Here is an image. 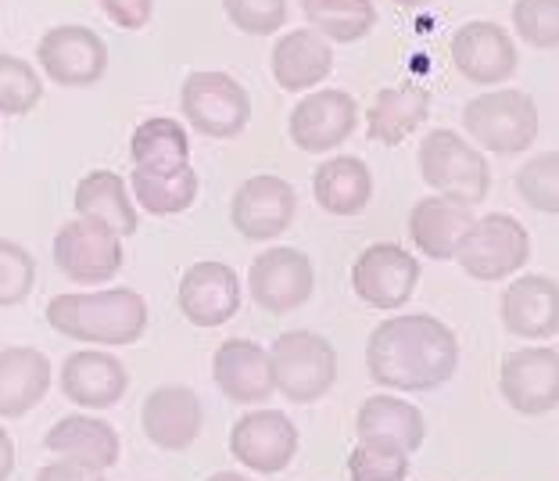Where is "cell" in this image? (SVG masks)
<instances>
[{"label": "cell", "mask_w": 559, "mask_h": 481, "mask_svg": "<svg viewBox=\"0 0 559 481\" xmlns=\"http://www.w3.org/2000/svg\"><path fill=\"white\" fill-rule=\"evenodd\" d=\"M44 101V80L25 58L0 55V116L22 119Z\"/></svg>", "instance_id": "cell-35"}, {"label": "cell", "mask_w": 559, "mask_h": 481, "mask_svg": "<svg viewBox=\"0 0 559 481\" xmlns=\"http://www.w3.org/2000/svg\"><path fill=\"white\" fill-rule=\"evenodd\" d=\"M419 259L395 241H377L352 262V291L370 309H402L416 295Z\"/></svg>", "instance_id": "cell-8"}, {"label": "cell", "mask_w": 559, "mask_h": 481, "mask_svg": "<svg viewBox=\"0 0 559 481\" xmlns=\"http://www.w3.org/2000/svg\"><path fill=\"white\" fill-rule=\"evenodd\" d=\"M502 327L516 338L545 341L559 335V284L545 273H527L502 291Z\"/></svg>", "instance_id": "cell-21"}, {"label": "cell", "mask_w": 559, "mask_h": 481, "mask_svg": "<svg viewBox=\"0 0 559 481\" xmlns=\"http://www.w3.org/2000/svg\"><path fill=\"white\" fill-rule=\"evenodd\" d=\"M298 424L284 410H251L230 427L234 460L251 474H280L298 457Z\"/></svg>", "instance_id": "cell-12"}, {"label": "cell", "mask_w": 559, "mask_h": 481, "mask_svg": "<svg viewBox=\"0 0 559 481\" xmlns=\"http://www.w3.org/2000/svg\"><path fill=\"white\" fill-rule=\"evenodd\" d=\"M248 291L259 309L287 316L301 309L316 291L312 259L301 248H265L251 259Z\"/></svg>", "instance_id": "cell-11"}, {"label": "cell", "mask_w": 559, "mask_h": 481, "mask_svg": "<svg viewBox=\"0 0 559 481\" xmlns=\"http://www.w3.org/2000/svg\"><path fill=\"white\" fill-rule=\"evenodd\" d=\"M455 262L463 266L474 281H502V277L520 273L531 262V234L510 212H491V216L474 220L466 237L455 248Z\"/></svg>", "instance_id": "cell-6"}, {"label": "cell", "mask_w": 559, "mask_h": 481, "mask_svg": "<svg viewBox=\"0 0 559 481\" xmlns=\"http://www.w3.org/2000/svg\"><path fill=\"white\" fill-rule=\"evenodd\" d=\"M460 366V338L430 313L388 316L366 341V374L388 391H435Z\"/></svg>", "instance_id": "cell-1"}, {"label": "cell", "mask_w": 559, "mask_h": 481, "mask_svg": "<svg viewBox=\"0 0 559 481\" xmlns=\"http://www.w3.org/2000/svg\"><path fill=\"white\" fill-rule=\"evenodd\" d=\"M47 324L83 345H133L147 331V302L133 288L69 291L47 302Z\"/></svg>", "instance_id": "cell-2"}, {"label": "cell", "mask_w": 559, "mask_h": 481, "mask_svg": "<svg viewBox=\"0 0 559 481\" xmlns=\"http://www.w3.org/2000/svg\"><path fill=\"white\" fill-rule=\"evenodd\" d=\"M513 30L527 47H559V0H513Z\"/></svg>", "instance_id": "cell-37"}, {"label": "cell", "mask_w": 559, "mask_h": 481, "mask_svg": "<svg viewBox=\"0 0 559 481\" xmlns=\"http://www.w3.org/2000/svg\"><path fill=\"white\" fill-rule=\"evenodd\" d=\"M301 15L330 44H355L373 33V0H301Z\"/></svg>", "instance_id": "cell-32"}, {"label": "cell", "mask_w": 559, "mask_h": 481, "mask_svg": "<svg viewBox=\"0 0 559 481\" xmlns=\"http://www.w3.org/2000/svg\"><path fill=\"white\" fill-rule=\"evenodd\" d=\"M50 391V360L33 345L0 352V421L33 413Z\"/></svg>", "instance_id": "cell-25"}, {"label": "cell", "mask_w": 559, "mask_h": 481, "mask_svg": "<svg viewBox=\"0 0 559 481\" xmlns=\"http://www.w3.org/2000/svg\"><path fill=\"white\" fill-rule=\"evenodd\" d=\"M463 130L495 155H524L538 141V105L524 91H488L463 105Z\"/></svg>", "instance_id": "cell-4"}, {"label": "cell", "mask_w": 559, "mask_h": 481, "mask_svg": "<svg viewBox=\"0 0 559 481\" xmlns=\"http://www.w3.org/2000/svg\"><path fill=\"white\" fill-rule=\"evenodd\" d=\"M391 4H399V8H427L430 0H391Z\"/></svg>", "instance_id": "cell-43"}, {"label": "cell", "mask_w": 559, "mask_h": 481, "mask_svg": "<svg viewBox=\"0 0 559 481\" xmlns=\"http://www.w3.org/2000/svg\"><path fill=\"white\" fill-rule=\"evenodd\" d=\"M270 72L280 91H312V86H320L334 72V47L316 30H290L273 44Z\"/></svg>", "instance_id": "cell-24"}, {"label": "cell", "mask_w": 559, "mask_h": 481, "mask_svg": "<svg viewBox=\"0 0 559 481\" xmlns=\"http://www.w3.org/2000/svg\"><path fill=\"white\" fill-rule=\"evenodd\" d=\"M36 288V259L19 241L0 237V309L22 306Z\"/></svg>", "instance_id": "cell-36"}, {"label": "cell", "mask_w": 559, "mask_h": 481, "mask_svg": "<svg viewBox=\"0 0 559 481\" xmlns=\"http://www.w3.org/2000/svg\"><path fill=\"white\" fill-rule=\"evenodd\" d=\"M499 391L520 417H542L559 407V352L556 349H516L502 360Z\"/></svg>", "instance_id": "cell-15"}, {"label": "cell", "mask_w": 559, "mask_h": 481, "mask_svg": "<svg viewBox=\"0 0 559 481\" xmlns=\"http://www.w3.org/2000/svg\"><path fill=\"white\" fill-rule=\"evenodd\" d=\"M449 55L463 80L477 86H499L510 80L520 66L513 36L506 33L499 22H485V19L460 25V30L452 33Z\"/></svg>", "instance_id": "cell-16"}, {"label": "cell", "mask_w": 559, "mask_h": 481, "mask_svg": "<svg viewBox=\"0 0 559 481\" xmlns=\"http://www.w3.org/2000/svg\"><path fill=\"white\" fill-rule=\"evenodd\" d=\"M223 11L248 36H273L287 22V0H223Z\"/></svg>", "instance_id": "cell-38"}, {"label": "cell", "mask_w": 559, "mask_h": 481, "mask_svg": "<svg viewBox=\"0 0 559 481\" xmlns=\"http://www.w3.org/2000/svg\"><path fill=\"white\" fill-rule=\"evenodd\" d=\"M11 474H15V442L0 427V481H8Z\"/></svg>", "instance_id": "cell-41"}, {"label": "cell", "mask_w": 559, "mask_h": 481, "mask_svg": "<svg viewBox=\"0 0 559 481\" xmlns=\"http://www.w3.org/2000/svg\"><path fill=\"white\" fill-rule=\"evenodd\" d=\"M352 481H405L409 478V453L384 438H359L348 453Z\"/></svg>", "instance_id": "cell-33"}, {"label": "cell", "mask_w": 559, "mask_h": 481, "mask_svg": "<svg viewBox=\"0 0 559 481\" xmlns=\"http://www.w3.org/2000/svg\"><path fill=\"white\" fill-rule=\"evenodd\" d=\"M44 449L55 453L61 460L91 467V471H108V467L119 464L122 442L116 427L108 421H100V417L72 413L55 421V427L44 435Z\"/></svg>", "instance_id": "cell-22"}, {"label": "cell", "mask_w": 559, "mask_h": 481, "mask_svg": "<svg viewBox=\"0 0 559 481\" xmlns=\"http://www.w3.org/2000/svg\"><path fill=\"white\" fill-rule=\"evenodd\" d=\"M100 11L126 33H136L155 19V0H97Z\"/></svg>", "instance_id": "cell-39"}, {"label": "cell", "mask_w": 559, "mask_h": 481, "mask_svg": "<svg viewBox=\"0 0 559 481\" xmlns=\"http://www.w3.org/2000/svg\"><path fill=\"white\" fill-rule=\"evenodd\" d=\"M355 435L395 442L399 449H405L413 457V453L424 446V438H427V421L409 399L370 396L359 407V413H355Z\"/></svg>", "instance_id": "cell-29"}, {"label": "cell", "mask_w": 559, "mask_h": 481, "mask_svg": "<svg viewBox=\"0 0 559 481\" xmlns=\"http://www.w3.org/2000/svg\"><path fill=\"white\" fill-rule=\"evenodd\" d=\"M273 388L295 407L320 402L337 382V349L316 331H284L270 349Z\"/></svg>", "instance_id": "cell-3"}, {"label": "cell", "mask_w": 559, "mask_h": 481, "mask_svg": "<svg viewBox=\"0 0 559 481\" xmlns=\"http://www.w3.org/2000/svg\"><path fill=\"white\" fill-rule=\"evenodd\" d=\"M212 382L237 407H259L276 391L270 349L248 338H226L212 356Z\"/></svg>", "instance_id": "cell-20"}, {"label": "cell", "mask_w": 559, "mask_h": 481, "mask_svg": "<svg viewBox=\"0 0 559 481\" xmlns=\"http://www.w3.org/2000/svg\"><path fill=\"white\" fill-rule=\"evenodd\" d=\"M140 424L151 446L165 453L190 449L205 424V407H201L198 391L187 385H162L144 399L140 407Z\"/></svg>", "instance_id": "cell-19"}, {"label": "cell", "mask_w": 559, "mask_h": 481, "mask_svg": "<svg viewBox=\"0 0 559 481\" xmlns=\"http://www.w3.org/2000/svg\"><path fill=\"white\" fill-rule=\"evenodd\" d=\"M312 198L330 216H359L373 198V173L362 159L334 155L316 166L312 173Z\"/></svg>", "instance_id": "cell-27"}, {"label": "cell", "mask_w": 559, "mask_h": 481, "mask_svg": "<svg viewBox=\"0 0 559 481\" xmlns=\"http://www.w3.org/2000/svg\"><path fill=\"white\" fill-rule=\"evenodd\" d=\"M298 212V191L284 176L255 173L234 191L230 223L245 241H273L290 231Z\"/></svg>", "instance_id": "cell-14"}, {"label": "cell", "mask_w": 559, "mask_h": 481, "mask_svg": "<svg viewBox=\"0 0 559 481\" xmlns=\"http://www.w3.org/2000/svg\"><path fill=\"white\" fill-rule=\"evenodd\" d=\"M205 481H251V478L237 474V471H215V474H212V478H205Z\"/></svg>", "instance_id": "cell-42"}, {"label": "cell", "mask_w": 559, "mask_h": 481, "mask_svg": "<svg viewBox=\"0 0 559 481\" xmlns=\"http://www.w3.org/2000/svg\"><path fill=\"white\" fill-rule=\"evenodd\" d=\"M359 126V101L348 91H312L305 94L287 116V137L290 144L305 155H326L348 141Z\"/></svg>", "instance_id": "cell-13"}, {"label": "cell", "mask_w": 559, "mask_h": 481, "mask_svg": "<svg viewBox=\"0 0 559 481\" xmlns=\"http://www.w3.org/2000/svg\"><path fill=\"white\" fill-rule=\"evenodd\" d=\"M513 187L524 206L545 216H559V151H542L516 169Z\"/></svg>", "instance_id": "cell-34"}, {"label": "cell", "mask_w": 559, "mask_h": 481, "mask_svg": "<svg viewBox=\"0 0 559 481\" xmlns=\"http://www.w3.org/2000/svg\"><path fill=\"white\" fill-rule=\"evenodd\" d=\"M176 306L194 327H223L240 309V277L234 266L201 259L180 277Z\"/></svg>", "instance_id": "cell-17"}, {"label": "cell", "mask_w": 559, "mask_h": 481, "mask_svg": "<svg viewBox=\"0 0 559 481\" xmlns=\"http://www.w3.org/2000/svg\"><path fill=\"white\" fill-rule=\"evenodd\" d=\"M427 116H430V94L424 86L416 83L384 86L373 97V105L366 108V137L373 144L399 148L427 122Z\"/></svg>", "instance_id": "cell-26"}, {"label": "cell", "mask_w": 559, "mask_h": 481, "mask_svg": "<svg viewBox=\"0 0 559 481\" xmlns=\"http://www.w3.org/2000/svg\"><path fill=\"white\" fill-rule=\"evenodd\" d=\"M419 176L430 191L460 198L466 206H477L491 191L488 159L455 130H430L419 141Z\"/></svg>", "instance_id": "cell-5"}, {"label": "cell", "mask_w": 559, "mask_h": 481, "mask_svg": "<svg viewBox=\"0 0 559 481\" xmlns=\"http://www.w3.org/2000/svg\"><path fill=\"white\" fill-rule=\"evenodd\" d=\"M130 155H133V169H147V173H173L190 166L187 126L169 116L140 122L130 137Z\"/></svg>", "instance_id": "cell-30"}, {"label": "cell", "mask_w": 559, "mask_h": 481, "mask_svg": "<svg viewBox=\"0 0 559 481\" xmlns=\"http://www.w3.org/2000/svg\"><path fill=\"white\" fill-rule=\"evenodd\" d=\"M72 206L80 220H94L100 226H108V231H116L119 237H133L140 226L136 206L130 198V184L111 169L86 173L83 180L75 184Z\"/></svg>", "instance_id": "cell-28"}, {"label": "cell", "mask_w": 559, "mask_h": 481, "mask_svg": "<svg viewBox=\"0 0 559 481\" xmlns=\"http://www.w3.org/2000/svg\"><path fill=\"white\" fill-rule=\"evenodd\" d=\"M36 481H105V471H91V467H80L72 460H55L36 471Z\"/></svg>", "instance_id": "cell-40"}, {"label": "cell", "mask_w": 559, "mask_h": 481, "mask_svg": "<svg viewBox=\"0 0 559 481\" xmlns=\"http://www.w3.org/2000/svg\"><path fill=\"white\" fill-rule=\"evenodd\" d=\"M36 58H40L47 80L55 86H69V91L94 86L108 72V44L91 25H55V30H47L36 44Z\"/></svg>", "instance_id": "cell-9"}, {"label": "cell", "mask_w": 559, "mask_h": 481, "mask_svg": "<svg viewBox=\"0 0 559 481\" xmlns=\"http://www.w3.org/2000/svg\"><path fill=\"white\" fill-rule=\"evenodd\" d=\"M58 385L75 407L111 410V407H119L126 399V391H130V371H126V363L119 356H111L105 349H83L66 356Z\"/></svg>", "instance_id": "cell-18"}, {"label": "cell", "mask_w": 559, "mask_h": 481, "mask_svg": "<svg viewBox=\"0 0 559 481\" xmlns=\"http://www.w3.org/2000/svg\"><path fill=\"white\" fill-rule=\"evenodd\" d=\"M122 237L94 220H69L55 234V266L75 284H108L122 270Z\"/></svg>", "instance_id": "cell-10"}, {"label": "cell", "mask_w": 559, "mask_h": 481, "mask_svg": "<svg viewBox=\"0 0 559 481\" xmlns=\"http://www.w3.org/2000/svg\"><path fill=\"white\" fill-rule=\"evenodd\" d=\"M130 191L133 201L151 216H180L198 201L201 180L194 166L173 169V173H147V169H133L130 173Z\"/></svg>", "instance_id": "cell-31"}, {"label": "cell", "mask_w": 559, "mask_h": 481, "mask_svg": "<svg viewBox=\"0 0 559 481\" xmlns=\"http://www.w3.org/2000/svg\"><path fill=\"white\" fill-rule=\"evenodd\" d=\"M474 226V206L449 195H427L419 198L409 212V237L427 259L449 262L455 259V248Z\"/></svg>", "instance_id": "cell-23"}, {"label": "cell", "mask_w": 559, "mask_h": 481, "mask_svg": "<svg viewBox=\"0 0 559 481\" xmlns=\"http://www.w3.org/2000/svg\"><path fill=\"white\" fill-rule=\"evenodd\" d=\"M180 112L201 137L230 141L251 122V97L226 72H190L180 86Z\"/></svg>", "instance_id": "cell-7"}]
</instances>
